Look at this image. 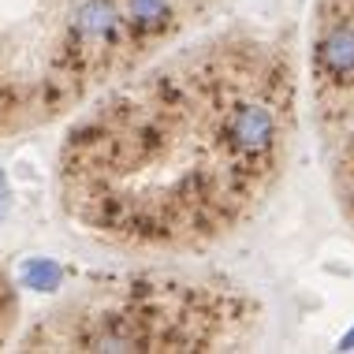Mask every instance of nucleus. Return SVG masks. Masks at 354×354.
<instances>
[{"label":"nucleus","instance_id":"1","mask_svg":"<svg viewBox=\"0 0 354 354\" xmlns=\"http://www.w3.org/2000/svg\"><path fill=\"white\" fill-rule=\"evenodd\" d=\"M287 75L235 97L216 56L142 75L71 127L64 205L123 246L179 250L224 235L276 171Z\"/></svg>","mask_w":354,"mask_h":354}]
</instances>
